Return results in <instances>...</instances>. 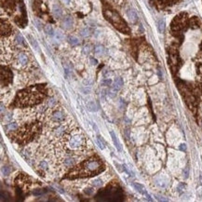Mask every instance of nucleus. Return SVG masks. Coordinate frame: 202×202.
I'll list each match as a JSON object with an SVG mask.
<instances>
[{"instance_id":"9","label":"nucleus","mask_w":202,"mask_h":202,"mask_svg":"<svg viewBox=\"0 0 202 202\" xmlns=\"http://www.w3.org/2000/svg\"><path fill=\"white\" fill-rule=\"evenodd\" d=\"M15 183H16V185H18V189H21V188L26 189L31 185L30 178L25 174H19V176L16 178Z\"/></svg>"},{"instance_id":"25","label":"nucleus","mask_w":202,"mask_h":202,"mask_svg":"<svg viewBox=\"0 0 202 202\" xmlns=\"http://www.w3.org/2000/svg\"><path fill=\"white\" fill-rule=\"evenodd\" d=\"M97 142H98V145H99V147L101 148V149H104L105 148V142H104V139L101 137V136H98L97 137Z\"/></svg>"},{"instance_id":"19","label":"nucleus","mask_w":202,"mask_h":202,"mask_svg":"<svg viewBox=\"0 0 202 202\" xmlns=\"http://www.w3.org/2000/svg\"><path fill=\"white\" fill-rule=\"evenodd\" d=\"M52 11H53V14H54V16H55L56 18H61L62 15H63L62 9H61V8H59L58 6H54V7H53Z\"/></svg>"},{"instance_id":"7","label":"nucleus","mask_w":202,"mask_h":202,"mask_svg":"<svg viewBox=\"0 0 202 202\" xmlns=\"http://www.w3.org/2000/svg\"><path fill=\"white\" fill-rule=\"evenodd\" d=\"M187 25V15L185 13H181L174 18L171 23V31L175 35H179Z\"/></svg>"},{"instance_id":"12","label":"nucleus","mask_w":202,"mask_h":202,"mask_svg":"<svg viewBox=\"0 0 202 202\" xmlns=\"http://www.w3.org/2000/svg\"><path fill=\"white\" fill-rule=\"evenodd\" d=\"M11 31H12V28H11L9 23L8 22L2 20L1 21V35H2V37H4V35H9L11 33Z\"/></svg>"},{"instance_id":"36","label":"nucleus","mask_w":202,"mask_h":202,"mask_svg":"<svg viewBox=\"0 0 202 202\" xmlns=\"http://www.w3.org/2000/svg\"><path fill=\"white\" fill-rule=\"evenodd\" d=\"M2 172H3V174H4L5 176H8V175L9 174V169L8 167H4V168L2 169Z\"/></svg>"},{"instance_id":"27","label":"nucleus","mask_w":202,"mask_h":202,"mask_svg":"<svg viewBox=\"0 0 202 202\" xmlns=\"http://www.w3.org/2000/svg\"><path fill=\"white\" fill-rule=\"evenodd\" d=\"M80 34H81L82 37H88V35H91V31H90V29L86 27V28H84V29H82L81 32H80Z\"/></svg>"},{"instance_id":"17","label":"nucleus","mask_w":202,"mask_h":202,"mask_svg":"<svg viewBox=\"0 0 202 202\" xmlns=\"http://www.w3.org/2000/svg\"><path fill=\"white\" fill-rule=\"evenodd\" d=\"M87 108L88 111L91 112H96L97 111V104L94 101H90V102L87 103Z\"/></svg>"},{"instance_id":"29","label":"nucleus","mask_w":202,"mask_h":202,"mask_svg":"<svg viewBox=\"0 0 202 202\" xmlns=\"http://www.w3.org/2000/svg\"><path fill=\"white\" fill-rule=\"evenodd\" d=\"M49 168V166H47V163L45 161V160H42L40 163H39V169L42 170H46Z\"/></svg>"},{"instance_id":"21","label":"nucleus","mask_w":202,"mask_h":202,"mask_svg":"<svg viewBox=\"0 0 202 202\" xmlns=\"http://www.w3.org/2000/svg\"><path fill=\"white\" fill-rule=\"evenodd\" d=\"M157 28L159 33H163L165 31V21L163 19H160L157 22Z\"/></svg>"},{"instance_id":"13","label":"nucleus","mask_w":202,"mask_h":202,"mask_svg":"<svg viewBox=\"0 0 202 202\" xmlns=\"http://www.w3.org/2000/svg\"><path fill=\"white\" fill-rule=\"evenodd\" d=\"M17 61L21 65H26L28 63V57L24 53H19L17 56Z\"/></svg>"},{"instance_id":"41","label":"nucleus","mask_w":202,"mask_h":202,"mask_svg":"<svg viewBox=\"0 0 202 202\" xmlns=\"http://www.w3.org/2000/svg\"><path fill=\"white\" fill-rule=\"evenodd\" d=\"M62 1L64 2V3H66V4H68L70 2V0H62Z\"/></svg>"},{"instance_id":"30","label":"nucleus","mask_w":202,"mask_h":202,"mask_svg":"<svg viewBox=\"0 0 202 202\" xmlns=\"http://www.w3.org/2000/svg\"><path fill=\"white\" fill-rule=\"evenodd\" d=\"M113 84V81L111 78H104L102 81V85L103 86H111Z\"/></svg>"},{"instance_id":"11","label":"nucleus","mask_w":202,"mask_h":202,"mask_svg":"<svg viewBox=\"0 0 202 202\" xmlns=\"http://www.w3.org/2000/svg\"><path fill=\"white\" fill-rule=\"evenodd\" d=\"M65 118L64 113L62 110H55L51 114V119L56 123H63V121Z\"/></svg>"},{"instance_id":"4","label":"nucleus","mask_w":202,"mask_h":202,"mask_svg":"<svg viewBox=\"0 0 202 202\" xmlns=\"http://www.w3.org/2000/svg\"><path fill=\"white\" fill-rule=\"evenodd\" d=\"M62 137L64 147H66L69 151L78 153L86 149L87 141L80 129L66 130Z\"/></svg>"},{"instance_id":"22","label":"nucleus","mask_w":202,"mask_h":202,"mask_svg":"<svg viewBox=\"0 0 202 202\" xmlns=\"http://www.w3.org/2000/svg\"><path fill=\"white\" fill-rule=\"evenodd\" d=\"M68 41L72 46H78L80 43L79 39L78 37H68Z\"/></svg>"},{"instance_id":"26","label":"nucleus","mask_w":202,"mask_h":202,"mask_svg":"<svg viewBox=\"0 0 202 202\" xmlns=\"http://www.w3.org/2000/svg\"><path fill=\"white\" fill-rule=\"evenodd\" d=\"M17 129H18V124L15 123V122H11L7 126V129L8 130H11V132H12V130Z\"/></svg>"},{"instance_id":"5","label":"nucleus","mask_w":202,"mask_h":202,"mask_svg":"<svg viewBox=\"0 0 202 202\" xmlns=\"http://www.w3.org/2000/svg\"><path fill=\"white\" fill-rule=\"evenodd\" d=\"M104 15L106 18V20L109 21L117 30H119L120 32L125 34L129 33V29L126 24V22L123 21L122 18L116 11L110 9H104Z\"/></svg>"},{"instance_id":"20","label":"nucleus","mask_w":202,"mask_h":202,"mask_svg":"<svg viewBox=\"0 0 202 202\" xmlns=\"http://www.w3.org/2000/svg\"><path fill=\"white\" fill-rule=\"evenodd\" d=\"M94 52H95V54L96 55H100V56H102L103 54H104V52H105V49L103 47V46H97L96 47H95V50H94Z\"/></svg>"},{"instance_id":"24","label":"nucleus","mask_w":202,"mask_h":202,"mask_svg":"<svg viewBox=\"0 0 202 202\" xmlns=\"http://www.w3.org/2000/svg\"><path fill=\"white\" fill-rule=\"evenodd\" d=\"M75 164L74 158H67L64 160V166H66L67 168H72Z\"/></svg>"},{"instance_id":"39","label":"nucleus","mask_w":202,"mask_h":202,"mask_svg":"<svg viewBox=\"0 0 202 202\" xmlns=\"http://www.w3.org/2000/svg\"><path fill=\"white\" fill-rule=\"evenodd\" d=\"M180 150L181 151H183V152H185L186 151V145L185 144H182L181 145H180Z\"/></svg>"},{"instance_id":"18","label":"nucleus","mask_w":202,"mask_h":202,"mask_svg":"<svg viewBox=\"0 0 202 202\" xmlns=\"http://www.w3.org/2000/svg\"><path fill=\"white\" fill-rule=\"evenodd\" d=\"M132 185H133V187L135 188V190H136V191H138L139 193H141V194H144V195H145V194L147 193V192L145 191V190H144V186H142V185H140V183H134Z\"/></svg>"},{"instance_id":"10","label":"nucleus","mask_w":202,"mask_h":202,"mask_svg":"<svg viewBox=\"0 0 202 202\" xmlns=\"http://www.w3.org/2000/svg\"><path fill=\"white\" fill-rule=\"evenodd\" d=\"M123 86V80L120 78H116L114 82H113V84L111 85V91H110V95L113 97L115 96V93H116L118 91L120 90Z\"/></svg>"},{"instance_id":"16","label":"nucleus","mask_w":202,"mask_h":202,"mask_svg":"<svg viewBox=\"0 0 202 202\" xmlns=\"http://www.w3.org/2000/svg\"><path fill=\"white\" fill-rule=\"evenodd\" d=\"M110 134H111L112 140H113V142H114V144H115L116 148V149H117L118 151H121V150H122V147H121V145H120V144H119V142H118V140H117V138H116V136L115 132H110Z\"/></svg>"},{"instance_id":"31","label":"nucleus","mask_w":202,"mask_h":202,"mask_svg":"<svg viewBox=\"0 0 202 202\" xmlns=\"http://www.w3.org/2000/svg\"><path fill=\"white\" fill-rule=\"evenodd\" d=\"M54 35H55V38L57 40H60L61 41V40L63 39V33L61 31H56L55 34H54Z\"/></svg>"},{"instance_id":"40","label":"nucleus","mask_w":202,"mask_h":202,"mask_svg":"<svg viewBox=\"0 0 202 202\" xmlns=\"http://www.w3.org/2000/svg\"><path fill=\"white\" fill-rule=\"evenodd\" d=\"M91 63L92 65H96L97 64V61L95 60V59H91Z\"/></svg>"},{"instance_id":"6","label":"nucleus","mask_w":202,"mask_h":202,"mask_svg":"<svg viewBox=\"0 0 202 202\" xmlns=\"http://www.w3.org/2000/svg\"><path fill=\"white\" fill-rule=\"evenodd\" d=\"M97 198L103 201H121L123 199V193L120 187L111 186L101 191Z\"/></svg>"},{"instance_id":"35","label":"nucleus","mask_w":202,"mask_h":202,"mask_svg":"<svg viewBox=\"0 0 202 202\" xmlns=\"http://www.w3.org/2000/svg\"><path fill=\"white\" fill-rule=\"evenodd\" d=\"M55 104H56V101L53 99V98H50V100H49V103H47V104H49V107L50 108H51V107H53V106L55 105Z\"/></svg>"},{"instance_id":"38","label":"nucleus","mask_w":202,"mask_h":202,"mask_svg":"<svg viewBox=\"0 0 202 202\" xmlns=\"http://www.w3.org/2000/svg\"><path fill=\"white\" fill-rule=\"evenodd\" d=\"M183 177H185V178H187L188 175H189V169H188V168H185V170H183Z\"/></svg>"},{"instance_id":"2","label":"nucleus","mask_w":202,"mask_h":202,"mask_svg":"<svg viewBox=\"0 0 202 202\" xmlns=\"http://www.w3.org/2000/svg\"><path fill=\"white\" fill-rule=\"evenodd\" d=\"M104 164L102 159L96 156L91 157L71 169L65 178L69 180H74L78 178L92 177L100 174L104 170Z\"/></svg>"},{"instance_id":"37","label":"nucleus","mask_w":202,"mask_h":202,"mask_svg":"<svg viewBox=\"0 0 202 202\" xmlns=\"http://www.w3.org/2000/svg\"><path fill=\"white\" fill-rule=\"evenodd\" d=\"M90 51H91V47H90V46H85V47H84V49H83V52H84L85 54H88V53H90Z\"/></svg>"},{"instance_id":"3","label":"nucleus","mask_w":202,"mask_h":202,"mask_svg":"<svg viewBox=\"0 0 202 202\" xmlns=\"http://www.w3.org/2000/svg\"><path fill=\"white\" fill-rule=\"evenodd\" d=\"M41 129H42L41 123L39 121H34L23 125L15 130H12L11 133L8 134V136L10 140H12L17 144L24 145L38 137Z\"/></svg>"},{"instance_id":"33","label":"nucleus","mask_w":202,"mask_h":202,"mask_svg":"<svg viewBox=\"0 0 202 202\" xmlns=\"http://www.w3.org/2000/svg\"><path fill=\"white\" fill-rule=\"evenodd\" d=\"M92 185L94 186H101V185H103V181L101 179H95L92 182Z\"/></svg>"},{"instance_id":"34","label":"nucleus","mask_w":202,"mask_h":202,"mask_svg":"<svg viewBox=\"0 0 202 202\" xmlns=\"http://www.w3.org/2000/svg\"><path fill=\"white\" fill-rule=\"evenodd\" d=\"M29 40H30V42L32 43V45H33V47H35V50H37L38 49V45H37V42L35 40H34L33 39V37H29Z\"/></svg>"},{"instance_id":"15","label":"nucleus","mask_w":202,"mask_h":202,"mask_svg":"<svg viewBox=\"0 0 202 202\" xmlns=\"http://www.w3.org/2000/svg\"><path fill=\"white\" fill-rule=\"evenodd\" d=\"M127 15H128V17H129V21L132 22H136L138 21V16H137V14H136V12H135V11H134L133 9H129L127 11Z\"/></svg>"},{"instance_id":"32","label":"nucleus","mask_w":202,"mask_h":202,"mask_svg":"<svg viewBox=\"0 0 202 202\" xmlns=\"http://www.w3.org/2000/svg\"><path fill=\"white\" fill-rule=\"evenodd\" d=\"M185 185L183 183H181L178 185L177 190H178V192H179V193H183V191H185Z\"/></svg>"},{"instance_id":"8","label":"nucleus","mask_w":202,"mask_h":202,"mask_svg":"<svg viewBox=\"0 0 202 202\" xmlns=\"http://www.w3.org/2000/svg\"><path fill=\"white\" fill-rule=\"evenodd\" d=\"M12 81V73L9 68L1 67V85L8 86Z\"/></svg>"},{"instance_id":"14","label":"nucleus","mask_w":202,"mask_h":202,"mask_svg":"<svg viewBox=\"0 0 202 202\" xmlns=\"http://www.w3.org/2000/svg\"><path fill=\"white\" fill-rule=\"evenodd\" d=\"M63 25L65 29H71L73 26V19L71 16H67L64 18V20L63 22Z\"/></svg>"},{"instance_id":"1","label":"nucleus","mask_w":202,"mask_h":202,"mask_svg":"<svg viewBox=\"0 0 202 202\" xmlns=\"http://www.w3.org/2000/svg\"><path fill=\"white\" fill-rule=\"evenodd\" d=\"M47 90L46 85H37L28 87L17 93L14 99L12 107H31V106L39 104L47 97Z\"/></svg>"},{"instance_id":"28","label":"nucleus","mask_w":202,"mask_h":202,"mask_svg":"<svg viewBox=\"0 0 202 202\" xmlns=\"http://www.w3.org/2000/svg\"><path fill=\"white\" fill-rule=\"evenodd\" d=\"M16 41L18 42V44L22 45V46H25V43H24V39L22 38V37L21 35H16Z\"/></svg>"},{"instance_id":"23","label":"nucleus","mask_w":202,"mask_h":202,"mask_svg":"<svg viewBox=\"0 0 202 202\" xmlns=\"http://www.w3.org/2000/svg\"><path fill=\"white\" fill-rule=\"evenodd\" d=\"M44 30H45V33H46L47 35H50V37H52V35H54V34H55V32H54V30H53L52 26H50V25H46Z\"/></svg>"},{"instance_id":"42","label":"nucleus","mask_w":202,"mask_h":202,"mask_svg":"<svg viewBox=\"0 0 202 202\" xmlns=\"http://www.w3.org/2000/svg\"><path fill=\"white\" fill-rule=\"evenodd\" d=\"M200 127H201V129H202V121L200 122Z\"/></svg>"}]
</instances>
